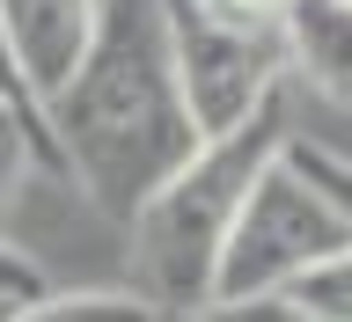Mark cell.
<instances>
[{
  "mask_svg": "<svg viewBox=\"0 0 352 322\" xmlns=\"http://www.w3.org/2000/svg\"><path fill=\"white\" fill-rule=\"evenodd\" d=\"M44 293H52V279H44V271L22 257L8 235H0V322H22L30 308L44 301Z\"/></svg>",
  "mask_w": 352,
  "mask_h": 322,
  "instance_id": "cell-11",
  "label": "cell"
},
{
  "mask_svg": "<svg viewBox=\"0 0 352 322\" xmlns=\"http://www.w3.org/2000/svg\"><path fill=\"white\" fill-rule=\"evenodd\" d=\"M88 315H110V322H140V315H154V301L132 286V293H44L37 308L22 322H88Z\"/></svg>",
  "mask_w": 352,
  "mask_h": 322,
  "instance_id": "cell-9",
  "label": "cell"
},
{
  "mask_svg": "<svg viewBox=\"0 0 352 322\" xmlns=\"http://www.w3.org/2000/svg\"><path fill=\"white\" fill-rule=\"evenodd\" d=\"M0 95L30 117V132H37V147H44V169L59 176V147H52V125H44V103L30 95V81H22V66H15V51H8V30H0Z\"/></svg>",
  "mask_w": 352,
  "mask_h": 322,
  "instance_id": "cell-12",
  "label": "cell"
},
{
  "mask_svg": "<svg viewBox=\"0 0 352 322\" xmlns=\"http://www.w3.org/2000/svg\"><path fill=\"white\" fill-rule=\"evenodd\" d=\"M279 44L294 81L352 110V0H279Z\"/></svg>",
  "mask_w": 352,
  "mask_h": 322,
  "instance_id": "cell-6",
  "label": "cell"
},
{
  "mask_svg": "<svg viewBox=\"0 0 352 322\" xmlns=\"http://www.w3.org/2000/svg\"><path fill=\"white\" fill-rule=\"evenodd\" d=\"M30 169H44V147H37V132H30V117L0 95V220L15 213V198H22V183H30ZM44 176H52V169H44Z\"/></svg>",
  "mask_w": 352,
  "mask_h": 322,
  "instance_id": "cell-8",
  "label": "cell"
},
{
  "mask_svg": "<svg viewBox=\"0 0 352 322\" xmlns=\"http://www.w3.org/2000/svg\"><path fill=\"white\" fill-rule=\"evenodd\" d=\"M162 15H169V51H176V81H184L198 139H206V132H228L235 117H250L272 88H286L279 22L220 15L206 0H162Z\"/></svg>",
  "mask_w": 352,
  "mask_h": 322,
  "instance_id": "cell-4",
  "label": "cell"
},
{
  "mask_svg": "<svg viewBox=\"0 0 352 322\" xmlns=\"http://www.w3.org/2000/svg\"><path fill=\"white\" fill-rule=\"evenodd\" d=\"M220 15H250V22H279V0H206Z\"/></svg>",
  "mask_w": 352,
  "mask_h": 322,
  "instance_id": "cell-13",
  "label": "cell"
},
{
  "mask_svg": "<svg viewBox=\"0 0 352 322\" xmlns=\"http://www.w3.org/2000/svg\"><path fill=\"white\" fill-rule=\"evenodd\" d=\"M279 301H286L294 322H352V242L330 249V257H316L301 279H286Z\"/></svg>",
  "mask_w": 352,
  "mask_h": 322,
  "instance_id": "cell-7",
  "label": "cell"
},
{
  "mask_svg": "<svg viewBox=\"0 0 352 322\" xmlns=\"http://www.w3.org/2000/svg\"><path fill=\"white\" fill-rule=\"evenodd\" d=\"M286 132H294L286 88H272L250 117H235L228 132H206V139L140 198V213H132L125 227H132V271H140V293L154 301V315H206V308H213L220 242L235 227L257 169L286 147Z\"/></svg>",
  "mask_w": 352,
  "mask_h": 322,
  "instance_id": "cell-2",
  "label": "cell"
},
{
  "mask_svg": "<svg viewBox=\"0 0 352 322\" xmlns=\"http://www.w3.org/2000/svg\"><path fill=\"white\" fill-rule=\"evenodd\" d=\"M345 242H352V227H345V213L330 205V191L308 169H294L286 147H279L257 169V183H250V198H242L235 227H228V242H220L213 308H206V315H235V308L279 293L286 279H301L316 257L345 249Z\"/></svg>",
  "mask_w": 352,
  "mask_h": 322,
  "instance_id": "cell-3",
  "label": "cell"
},
{
  "mask_svg": "<svg viewBox=\"0 0 352 322\" xmlns=\"http://www.w3.org/2000/svg\"><path fill=\"white\" fill-rule=\"evenodd\" d=\"M96 15L103 0H0V30H8V51H15L30 95H52V88L81 66L88 37H96Z\"/></svg>",
  "mask_w": 352,
  "mask_h": 322,
  "instance_id": "cell-5",
  "label": "cell"
},
{
  "mask_svg": "<svg viewBox=\"0 0 352 322\" xmlns=\"http://www.w3.org/2000/svg\"><path fill=\"white\" fill-rule=\"evenodd\" d=\"M44 125L59 147V176L125 227L140 198L198 147L162 0H103L81 66L44 95Z\"/></svg>",
  "mask_w": 352,
  "mask_h": 322,
  "instance_id": "cell-1",
  "label": "cell"
},
{
  "mask_svg": "<svg viewBox=\"0 0 352 322\" xmlns=\"http://www.w3.org/2000/svg\"><path fill=\"white\" fill-rule=\"evenodd\" d=\"M286 161L316 176V183L330 191V205L345 213V227H352V161H345V154L323 147V139H301V132H286Z\"/></svg>",
  "mask_w": 352,
  "mask_h": 322,
  "instance_id": "cell-10",
  "label": "cell"
}]
</instances>
